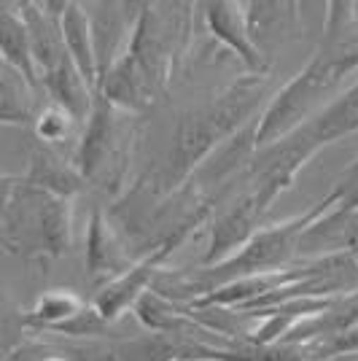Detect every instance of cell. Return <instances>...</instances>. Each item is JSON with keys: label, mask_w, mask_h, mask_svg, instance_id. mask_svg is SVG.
Instances as JSON below:
<instances>
[{"label": "cell", "mask_w": 358, "mask_h": 361, "mask_svg": "<svg viewBox=\"0 0 358 361\" xmlns=\"http://www.w3.org/2000/svg\"><path fill=\"white\" fill-rule=\"evenodd\" d=\"M0 245L46 272L73 245V200L14 178L0 211Z\"/></svg>", "instance_id": "6da1fadb"}, {"label": "cell", "mask_w": 358, "mask_h": 361, "mask_svg": "<svg viewBox=\"0 0 358 361\" xmlns=\"http://www.w3.org/2000/svg\"><path fill=\"white\" fill-rule=\"evenodd\" d=\"M350 71H358V32L353 30L323 41L313 60L272 94L269 106L256 116V151L278 143L299 124H304L315 103Z\"/></svg>", "instance_id": "7a4b0ae2"}, {"label": "cell", "mask_w": 358, "mask_h": 361, "mask_svg": "<svg viewBox=\"0 0 358 361\" xmlns=\"http://www.w3.org/2000/svg\"><path fill=\"white\" fill-rule=\"evenodd\" d=\"M135 135L137 127L132 114H124L94 94V106L90 119L84 121L73 159L84 183L111 197L119 195L132 165Z\"/></svg>", "instance_id": "3957f363"}, {"label": "cell", "mask_w": 358, "mask_h": 361, "mask_svg": "<svg viewBox=\"0 0 358 361\" xmlns=\"http://www.w3.org/2000/svg\"><path fill=\"white\" fill-rule=\"evenodd\" d=\"M192 3H140L124 57L146 78L154 94L167 87L192 32Z\"/></svg>", "instance_id": "277c9868"}, {"label": "cell", "mask_w": 358, "mask_h": 361, "mask_svg": "<svg viewBox=\"0 0 358 361\" xmlns=\"http://www.w3.org/2000/svg\"><path fill=\"white\" fill-rule=\"evenodd\" d=\"M205 25H208L210 35L232 49L240 60L245 62L248 73L267 75L269 62L267 57L259 51L251 41V30H248V3L240 0H213L205 3Z\"/></svg>", "instance_id": "5b68a950"}, {"label": "cell", "mask_w": 358, "mask_h": 361, "mask_svg": "<svg viewBox=\"0 0 358 361\" xmlns=\"http://www.w3.org/2000/svg\"><path fill=\"white\" fill-rule=\"evenodd\" d=\"M135 259H130L119 232L111 226L103 211H92L87 221V278L94 286H108L119 275L130 270Z\"/></svg>", "instance_id": "8992f818"}, {"label": "cell", "mask_w": 358, "mask_h": 361, "mask_svg": "<svg viewBox=\"0 0 358 361\" xmlns=\"http://www.w3.org/2000/svg\"><path fill=\"white\" fill-rule=\"evenodd\" d=\"M259 219H261V211L256 208L254 197L248 192L240 195L224 213H218L213 219V224H210V245L205 256H202V264L213 267V264L229 259L232 254H237L240 248L251 240Z\"/></svg>", "instance_id": "52a82bcc"}, {"label": "cell", "mask_w": 358, "mask_h": 361, "mask_svg": "<svg viewBox=\"0 0 358 361\" xmlns=\"http://www.w3.org/2000/svg\"><path fill=\"white\" fill-rule=\"evenodd\" d=\"M22 180L35 186V189H44L49 195L68 197V200L81 195L84 186H87L81 173H78V167L68 157H62L57 149L44 146V143H38L30 151V167L22 176Z\"/></svg>", "instance_id": "ba28073f"}, {"label": "cell", "mask_w": 358, "mask_h": 361, "mask_svg": "<svg viewBox=\"0 0 358 361\" xmlns=\"http://www.w3.org/2000/svg\"><path fill=\"white\" fill-rule=\"evenodd\" d=\"M62 44L68 57L73 60L78 73L92 90H97V51H94V32H92V16L84 3H68L60 16Z\"/></svg>", "instance_id": "9c48e42d"}, {"label": "cell", "mask_w": 358, "mask_h": 361, "mask_svg": "<svg viewBox=\"0 0 358 361\" xmlns=\"http://www.w3.org/2000/svg\"><path fill=\"white\" fill-rule=\"evenodd\" d=\"M0 57L3 62L22 75L32 90H41L38 71L32 62L27 25L19 14V3H0Z\"/></svg>", "instance_id": "30bf717a"}, {"label": "cell", "mask_w": 358, "mask_h": 361, "mask_svg": "<svg viewBox=\"0 0 358 361\" xmlns=\"http://www.w3.org/2000/svg\"><path fill=\"white\" fill-rule=\"evenodd\" d=\"M41 90L49 92L51 103L68 111L75 121L90 119L92 106H94V90L84 81V75L78 73L70 57H65L54 71L41 75Z\"/></svg>", "instance_id": "8fae6325"}, {"label": "cell", "mask_w": 358, "mask_h": 361, "mask_svg": "<svg viewBox=\"0 0 358 361\" xmlns=\"http://www.w3.org/2000/svg\"><path fill=\"white\" fill-rule=\"evenodd\" d=\"M353 326H358V288L337 294L321 316L299 324L283 343H288V345H304V343H315V340L337 337V334L353 329Z\"/></svg>", "instance_id": "7c38bea8"}, {"label": "cell", "mask_w": 358, "mask_h": 361, "mask_svg": "<svg viewBox=\"0 0 358 361\" xmlns=\"http://www.w3.org/2000/svg\"><path fill=\"white\" fill-rule=\"evenodd\" d=\"M318 149H326L331 143L342 140L358 130V81L345 90L340 97H334L323 111L304 121Z\"/></svg>", "instance_id": "4fadbf2b"}, {"label": "cell", "mask_w": 358, "mask_h": 361, "mask_svg": "<svg viewBox=\"0 0 358 361\" xmlns=\"http://www.w3.org/2000/svg\"><path fill=\"white\" fill-rule=\"evenodd\" d=\"M297 3H248V30L259 51L264 41L280 44L297 35Z\"/></svg>", "instance_id": "5bb4252c"}, {"label": "cell", "mask_w": 358, "mask_h": 361, "mask_svg": "<svg viewBox=\"0 0 358 361\" xmlns=\"http://www.w3.org/2000/svg\"><path fill=\"white\" fill-rule=\"evenodd\" d=\"M35 121V90L22 75L6 68L0 73V124L32 127Z\"/></svg>", "instance_id": "9a60e30c"}, {"label": "cell", "mask_w": 358, "mask_h": 361, "mask_svg": "<svg viewBox=\"0 0 358 361\" xmlns=\"http://www.w3.org/2000/svg\"><path fill=\"white\" fill-rule=\"evenodd\" d=\"M186 345H192V343H180L167 334L149 331L143 337L121 340L119 345L105 356V361H175L180 359Z\"/></svg>", "instance_id": "2e32d148"}, {"label": "cell", "mask_w": 358, "mask_h": 361, "mask_svg": "<svg viewBox=\"0 0 358 361\" xmlns=\"http://www.w3.org/2000/svg\"><path fill=\"white\" fill-rule=\"evenodd\" d=\"M84 305H87V302L81 300L75 291H70V288H51V291H44V294L38 297V302H35V307L25 313L27 329L35 331V334H41V331H46L49 326H57L62 321L73 318Z\"/></svg>", "instance_id": "e0dca14e"}, {"label": "cell", "mask_w": 358, "mask_h": 361, "mask_svg": "<svg viewBox=\"0 0 358 361\" xmlns=\"http://www.w3.org/2000/svg\"><path fill=\"white\" fill-rule=\"evenodd\" d=\"M75 124L78 121L68 114V111H62L60 106H46L41 108L38 114H35V121H32V130H35V137H38V143H44V146H51V149H57L62 143H68L75 133Z\"/></svg>", "instance_id": "ac0fdd59"}, {"label": "cell", "mask_w": 358, "mask_h": 361, "mask_svg": "<svg viewBox=\"0 0 358 361\" xmlns=\"http://www.w3.org/2000/svg\"><path fill=\"white\" fill-rule=\"evenodd\" d=\"M111 326H113V324H108V321L94 310V305L87 302L73 318L62 321V324H57V326H49V329L41 331V334H62V337H105V334H111Z\"/></svg>", "instance_id": "d6986e66"}, {"label": "cell", "mask_w": 358, "mask_h": 361, "mask_svg": "<svg viewBox=\"0 0 358 361\" xmlns=\"http://www.w3.org/2000/svg\"><path fill=\"white\" fill-rule=\"evenodd\" d=\"M27 331L30 329H27L25 313L8 302H0V359H11L16 350L25 345Z\"/></svg>", "instance_id": "ffe728a7"}, {"label": "cell", "mask_w": 358, "mask_h": 361, "mask_svg": "<svg viewBox=\"0 0 358 361\" xmlns=\"http://www.w3.org/2000/svg\"><path fill=\"white\" fill-rule=\"evenodd\" d=\"M304 353H307V361H328L334 356H345V353H358V326L342 331L337 337L304 343Z\"/></svg>", "instance_id": "44dd1931"}, {"label": "cell", "mask_w": 358, "mask_h": 361, "mask_svg": "<svg viewBox=\"0 0 358 361\" xmlns=\"http://www.w3.org/2000/svg\"><path fill=\"white\" fill-rule=\"evenodd\" d=\"M8 361H70V359H68V356H60V353H46V356H38V359H35V356H32V348L22 345Z\"/></svg>", "instance_id": "7402d4cb"}, {"label": "cell", "mask_w": 358, "mask_h": 361, "mask_svg": "<svg viewBox=\"0 0 358 361\" xmlns=\"http://www.w3.org/2000/svg\"><path fill=\"white\" fill-rule=\"evenodd\" d=\"M11 183H14L11 176H3V173H0V211H3V200L8 195V186H11Z\"/></svg>", "instance_id": "603a6c76"}, {"label": "cell", "mask_w": 358, "mask_h": 361, "mask_svg": "<svg viewBox=\"0 0 358 361\" xmlns=\"http://www.w3.org/2000/svg\"><path fill=\"white\" fill-rule=\"evenodd\" d=\"M328 361H358V353H345V356H334Z\"/></svg>", "instance_id": "cb8c5ba5"}, {"label": "cell", "mask_w": 358, "mask_h": 361, "mask_svg": "<svg viewBox=\"0 0 358 361\" xmlns=\"http://www.w3.org/2000/svg\"><path fill=\"white\" fill-rule=\"evenodd\" d=\"M6 68H8V65H6V62H3V57H0V73H3Z\"/></svg>", "instance_id": "d4e9b609"}, {"label": "cell", "mask_w": 358, "mask_h": 361, "mask_svg": "<svg viewBox=\"0 0 358 361\" xmlns=\"http://www.w3.org/2000/svg\"><path fill=\"white\" fill-rule=\"evenodd\" d=\"M175 361H210V359H175Z\"/></svg>", "instance_id": "484cf974"}]
</instances>
